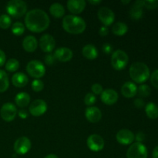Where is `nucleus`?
<instances>
[{
    "instance_id": "f257e3e1",
    "label": "nucleus",
    "mask_w": 158,
    "mask_h": 158,
    "mask_svg": "<svg viewBox=\"0 0 158 158\" xmlns=\"http://www.w3.org/2000/svg\"><path fill=\"white\" fill-rule=\"evenodd\" d=\"M50 19L49 15L42 9H32L26 12L25 24L26 28L32 32H40L46 30L49 26Z\"/></svg>"
},
{
    "instance_id": "f03ea898",
    "label": "nucleus",
    "mask_w": 158,
    "mask_h": 158,
    "mask_svg": "<svg viewBox=\"0 0 158 158\" xmlns=\"http://www.w3.org/2000/svg\"><path fill=\"white\" fill-rule=\"evenodd\" d=\"M86 27V22L83 18L75 15H67L63 19V28L70 34L83 33Z\"/></svg>"
},
{
    "instance_id": "7ed1b4c3",
    "label": "nucleus",
    "mask_w": 158,
    "mask_h": 158,
    "mask_svg": "<svg viewBox=\"0 0 158 158\" xmlns=\"http://www.w3.org/2000/svg\"><path fill=\"white\" fill-rule=\"evenodd\" d=\"M131 78L137 83H143L149 79L150 69L145 63L136 62L131 64L130 67Z\"/></svg>"
},
{
    "instance_id": "20e7f679",
    "label": "nucleus",
    "mask_w": 158,
    "mask_h": 158,
    "mask_svg": "<svg viewBox=\"0 0 158 158\" xmlns=\"http://www.w3.org/2000/svg\"><path fill=\"white\" fill-rule=\"evenodd\" d=\"M6 11L14 18H20L27 12V5L22 0H11L7 3Z\"/></svg>"
},
{
    "instance_id": "39448f33",
    "label": "nucleus",
    "mask_w": 158,
    "mask_h": 158,
    "mask_svg": "<svg viewBox=\"0 0 158 158\" xmlns=\"http://www.w3.org/2000/svg\"><path fill=\"white\" fill-rule=\"evenodd\" d=\"M129 62L128 55L121 49H117L113 52L111 56V65L116 70H122L125 69Z\"/></svg>"
},
{
    "instance_id": "423d86ee",
    "label": "nucleus",
    "mask_w": 158,
    "mask_h": 158,
    "mask_svg": "<svg viewBox=\"0 0 158 158\" xmlns=\"http://www.w3.org/2000/svg\"><path fill=\"white\" fill-rule=\"evenodd\" d=\"M26 71L30 77L40 80L46 73V68L40 60H32L26 66Z\"/></svg>"
},
{
    "instance_id": "0eeeda50",
    "label": "nucleus",
    "mask_w": 158,
    "mask_h": 158,
    "mask_svg": "<svg viewBox=\"0 0 158 158\" xmlns=\"http://www.w3.org/2000/svg\"><path fill=\"white\" fill-rule=\"evenodd\" d=\"M148 149L142 143H134L127 151V158H148Z\"/></svg>"
},
{
    "instance_id": "6e6552de",
    "label": "nucleus",
    "mask_w": 158,
    "mask_h": 158,
    "mask_svg": "<svg viewBox=\"0 0 158 158\" xmlns=\"http://www.w3.org/2000/svg\"><path fill=\"white\" fill-rule=\"evenodd\" d=\"M17 114V108L12 103H6L2 105L0 110V115L2 120L6 122H11L15 118Z\"/></svg>"
},
{
    "instance_id": "1a4fd4ad",
    "label": "nucleus",
    "mask_w": 158,
    "mask_h": 158,
    "mask_svg": "<svg viewBox=\"0 0 158 158\" xmlns=\"http://www.w3.org/2000/svg\"><path fill=\"white\" fill-rule=\"evenodd\" d=\"M86 144L89 149L94 152H99L104 148V140L98 134H91L86 140Z\"/></svg>"
},
{
    "instance_id": "9d476101",
    "label": "nucleus",
    "mask_w": 158,
    "mask_h": 158,
    "mask_svg": "<svg viewBox=\"0 0 158 158\" xmlns=\"http://www.w3.org/2000/svg\"><path fill=\"white\" fill-rule=\"evenodd\" d=\"M47 110V104L43 100H35L29 105V111L33 117H40Z\"/></svg>"
},
{
    "instance_id": "9b49d317",
    "label": "nucleus",
    "mask_w": 158,
    "mask_h": 158,
    "mask_svg": "<svg viewBox=\"0 0 158 158\" xmlns=\"http://www.w3.org/2000/svg\"><path fill=\"white\" fill-rule=\"evenodd\" d=\"M31 148V141L28 137H21L15 140L14 143V151L19 155L27 154Z\"/></svg>"
},
{
    "instance_id": "f8f14e48",
    "label": "nucleus",
    "mask_w": 158,
    "mask_h": 158,
    "mask_svg": "<svg viewBox=\"0 0 158 158\" xmlns=\"http://www.w3.org/2000/svg\"><path fill=\"white\" fill-rule=\"evenodd\" d=\"M97 16L104 26H109L114 23L115 19L114 12L107 7H101L98 10Z\"/></svg>"
},
{
    "instance_id": "ddd939ff",
    "label": "nucleus",
    "mask_w": 158,
    "mask_h": 158,
    "mask_svg": "<svg viewBox=\"0 0 158 158\" xmlns=\"http://www.w3.org/2000/svg\"><path fill=\"white\" fill-rule=\"evenodd\" d=\"M40 48L44 52L50 53L53 51L56 46V41L53 37L49 34H44L40 40Z\"/></svg>"
},
{
    "instance_id": "4468645a",
    "label": "nucleus",
    "mask_w": 158,
    "mask_h": 158,
    "mask_svg": "<svg viewBox=\"0 0 158 158\" xmlns=\"http://www.w3.org/2000/svg\"><path fill=\"white\" fill-rule=\"evenodd\" d=\"M117 142L122 145H130L135 139L134 133L127 129H122L117 132L116 135Z\"/></svg>"
},
{
    "instance_id": "2eb2a0df",
    "label": "nucleus",
    "mask_w": 158,
    "mask_h": 158,
    "mask_svg": "<svg viewBox=\"0 0 158 158\" xmlns=\"http://www.w3.org/2000/svg\"><path fill=\"white\" fill-rule=\"evenodd\" d=\"M119 98L118 94L117 91H115L113 89H106L102 92L100 99L101 101L106 105H111L115 104L117 102Z\"/></svg>"
},
{
    "instance_id": "dca6fc26",
    "label": "nucleus",
    "mask_w": 158,
    "mask_h": 158,
    "mask_svg": "<svg viewBox=\"0 0 158 158\" xmlns=\"http://www.w3.org/2000/svg\"><path fill=\"white\" fill-rule=\"evenodd\" d=\"M85 117L86 120L92 123H96L102 118V113L97 106H89L85 110Z\"/></svg>"
},
{
    "instance_id": "f3484780",
    "label": "nucleus",
    "mask_w": 158,
    "mask_h": 158,
    "mask_svg": "<svg viewBox=\"0 0 158 158\" xmlns=\"http://www.w3.org/2000/svg\"><path fill=\"white\" fill-rule=\"evenodd\" d=\"M73 51L67 47L58 48L54 52L56 60L63 63L70 61L73 58Z\"/></svg>"
},
{
    "instance_id": "a211bd4d",
    "label": "nucleus",
    "mask_w": 158,
    "mask_h": 158,
    "mask_svg": "<svg viewBox=\"0 0 158 158\" xmlns=\"http://www.w3.org/2000/svg\"><path fill=\"white\" fill-rule=\"evenodd\" d=\"M66 4L68 10L74 15L81 13L86 8V2L84 0H69Z\"/></svg>"
},
{
    "instance_id": "6ab92c4d",
    "label": "nucleus",
    "mask_w": 158,
    "mask_h": 158,
    "mask_svg": "<svg viewBox=\"0 0 158 158\" xmlns=\"http://www.w3.org/2000/svg\"><path fill=\"white\" fill-rule=\"evenodd\" d=\"M144 7L143 0H137L133 5L132 8L130 10V16L134 20H139L143 17V8Z\"/></svg>"
},
{
    "instance_id": "aec40b11",
    "label": "nucleus",
    "mask_w": 158,
    "mask_h": 158,
    "mask_svg": "<svg viewBox=\"0 0 158 158\" xmlns=\"http://www.w3.org/2000/svg\"><path fill=\"white\" fill-rule=\"evenodd\" d=\"M121 94L126 98H133L137 94V85L133 82H126L121 87Z\"/></svg>"
},
{
    "instance_id": "412c9836",
    "label": "nucleus",
    "mask_w": 158,
    "mask_h": 158,
    "mask_svg": "<svg viewBox=\"0 0 158 158\" xmlns=\"http://www.w3.org/2000/svg\"><path fill=\"white\" fill-rule=\"evenodd\" d=\"M23 47L26 52H33L38 47V42L33 35H28L25 37L23 41Z\"/></svg>"
},
{
    "instance_id": "4be33fe9",
    "label": "nucleus",
    "mask_w": 158,
    "mask_h": 158,
    "mask_svg": "<svg viewBox=\"0 0 158 158\" xmlns=\"http://www.w3.org/2000/svg\"><path fill=\"white\" fill-rule=\"evenodd\" d=\"M12 83L15 87H24L29 83V78L23 73H16L12 76Z\"/></svg>"
},
{
    "instance_id": "5701e85b",
    "label": "nucleus",
    "mask_w": 158,
    "mask_h": 158,
    "mask_svg": "<svg viewBox=\"0 0 158 158\" xmlns=\"http://www.w3.org/2000/svg\"><path fill=\"white\" fill-rule=\"evenodd\" d=\"M82 53H83V56L85 58L91 60H95L98 56V51H97V48L92 44L86 45L83 48Z\"/></svg>"
},
{
    "instance_id": "b1692460",
    "label": "nucleus",
    "mask_w": 158,
    "mask_h": 158,
    "mask_svg": "<svg viewBox=\"0 0 158 158\" xmlns=\"http://www.w3.org/2000/svg\"><path fill=\"white\" fill-rule=\"evenodd\" d=\"M15 102L19 107H26L30 103V96L26 92H21L15 97Z\"/></svg>"
},
{
    "instance_id": "393cba45",
    "label": "nucleus",
    "mask_w": 158,
    "mask_h": 158,
    "mask_svg": "<svg viewBox=\"0 0 158 158\" xmlns=\"http://www.w3.org/2000/svg\"><path fill=\"white\" fill-rule=\"evenodd\" d=\"M49 12L55 18H62L65 15V9L60 3H52L49 7Z\"/></svg>"
},
{
    "instance_id": "a878e982",
    "label": "nucleus",
    "mask_w": 158,
    "mask_h": 158,
    "mask_svg": "<svg viewBox=\"0 0 158 158\" xmlns=\"http://www.w3.org/2000/svg\"><path fill=\"white\" fill-rule=\"evenodd\" d=\"M145 112L150 119L158 118V106L153 102H150L145 106Z\"/></svg>"
},
{
    "instance_id": "bb28decb",
    "label": "nucleus",
    "mask_w": 158,
    "mask_h": 158,
    "mask_svg": "<svg viewBox=\"0 0 158 158\" xmlns=\"http://www.w3.org/2000/svg\"><path fill=\"white\" fill-rule=\"evenodd\" d=\"M127 26L126 23H122V22L116 23L112 28L113 33L116 35H118V36H122V35H125L127 32Z\"/></svg>"
},
{
    "instance_id": "cd10ccee",
    "label": "nucleus",
    "mask_w": 158,
    "mask_h": 158,
    "mask_svg": "<svg viewBox=\"0 0 158 158\" xmlns=\"http://www.w3.org/2000/svg\"><path fill=\"white\" fill-rule=\"evenodd\" d=\"M9 86V80L8 74L2 69H0V93H3L8 89Z\"/></svg>"
},
{
    "instance_id": "c85d7f7f",
    "label": "nucleus",
    "mask_w": 158,
    "mask_h": 158,
    "mask_svg": "<svg viewBox=\"0 0 158 158\" xmlns=\"http://www.w3.org/2000/svg\"><path fill=\"white\" fill-rule=\"evenodd\" d=\"M19 68V62L16 59H10L6 63V69L9 72L13 73Z\"/></svg>"
},
{
    "instance_id": "c756f323",
    "label": "nucleus",
    "mask_w": 158,
    "mask_h": 158,
    "mask_svg": "<svg viewBox=\"0 0 158 158\" xmlns=\"http://www.w3.org/2000/svg\"><path fill=\"white\" fill-rule=\"evenodd\" d=\"M11 29H12V32L14 35H17V36H19V35H22L24 33L25 26L20 22H16V23H15L12 25Z\"/></svg>"
},
{
    "instance_id": "7c9ffc66",
    "label": "nucleus",
    "mask_w": 158,
    "mask_h": 158,
    "mask_svg": "<svg viewBox=\"0 0 158 158\" xmlns=\"http://www.w3.org/2000/svg\"><path fill=\"white\" fill-rule=\"evenodd\" d=\"M11 25H12V19L9 15L6 14L0 15V28L6 29L10 27Z\"/></svg>"
},
{
    "instance_id": "2f4dec72",
    "label": "nucleus",
    "mask_w": 158,
    "mask_h": 158,
    "mask_svg": "<svg viewBox=\"0 0 158 158\" xmlns=\"http://www.w3.org/2000/svg\"><path fill=\"white\" fill-rule=\"evenodd\" d=\"M151 89L148 85L142 84L137 88V94L141 97H148L151 94Z\"/></svg>"
},
{
    "instance_id": "473e14b6",
    "label": "nucleus",
    "mask_w": 158,
    "mask_h": 158,
    "mask_svg": "<svg viewBox=\"0 0 158 158\" xmlns=\"http://www.w3.org/2000/svg\"><path fill=\"white\" fill-rule=\"evenodd\" d=\"M31 87L34 92H40L44 88V83L42 80H39V79H35L31 83Z\"/></svg>"
},
{
    "instance_id": "72a5a7b5",
    "label": "nucleus",
    "mask_w": 158,
    "mask_h": 158,
    "mask_svg": "<svg viewBox=\"0 0 158 158\" xmlns=\"http://www.w3.org/2000/svg\"><path fill=\"white\" fill-rule=\"evenodd\" d=\"M96 96L93 93H88L84 97V103L88 106H92L96 103Z\"/></svg>"
},
{
    "instance_id": "f704fd0d",
    "label": "nucleus",
    "mask_w": 158,
    "mask_h": 158,
    "mask_svg": "<svg viewBox=\"0 0 158 158\" xmlns=\"http://www.w3.org/2000/svg\"><path fill=\"white\" fill-rule=\"evenodd\" d=\"M143 5L148 9H154L158 7V0H145Z\"/></svg>"
},
{
    "instance_id": "c9c22d12",
    "label": "nucleus",
    "mask_w": 158,
    "mask_h": 158,
    "mask_svg": "<svg viewBox=\"0 0 158 158\" xmlns=\"http://www.w3.org/2000/svg\"><path fill=\"white\" fill-rule=\"evenodd\" d=\"M151 84L155 88L158 89V69H156L153 72L151 76Z\"/></svg>"
},
{
    "instance_id": "e433bc0d",
    "label": "nucleus",
    "mask_w": 158,
    "mask_h": 158,
    "mask_svg": "<svg viewBox=\"0 0 158 158\" xmlns=\"http://www.w3.org/2000/svg\"><path fill=\"white\" fill-rule=\"evenodd\" d=\"M91 89H92L93 94L95 95H99V94H101L102 92L103 91V86L102 85H100V83H94L92 86H91Z\"/></svg>"
},
{
    "instance_id": "4c0bfd02",
    "label": "nucleus",
    "mask_w": 158,
    "mask_h": 158,
    "mask_svg": "<svg viewBox=\"0 0 158 158\" xmlns=\"http://www.w3.org/2000/svg\"><path fill=\"white\" fill-rule=\"evenodd\" d=\"M44 60H45V63H46L48 66H52V65H53L54 63H56V61L54 55H52V54L51 53L47 54V55L45 56Z\"/></svg>"
},
{
    "instance_id": "58836bf2",
    "label": "nucleus",
    "mask_w": 158,
    "mask_h": 158,
    "mask_svg": "<svg viewBox=\"0 0 158 158\" xmlns=\"http://www.w3.org/2000/svg\"><path fill=\"white\" fill-rule=\"evenodd\" d=\"M102 49H103V52L105 54L109 55V54H110L113 52V46L110 43H105L103 46V47H102Z\"/></svg>"
},
{
    "instance_id": "ea45409f",
    "label": "nucleus",
    "mask_w": 158,
    "mask_h": 158,
    "mask_svg": "<svg viewBox=\"0 0 158 158\" xmlns=\"http://www.w3.org/2000/svg\"><path fill=\"white\" fill-rule=\"evenodd\" d=\"M134 106H135L137 108H142V107H143V106H144L145 103H144V101L142 100V99L137 98V99H136L135 100H134Z\"/></svg>"
},
{
    "instance_id": "a19ab883",
    "label": "nucleus",
    "mask_w": 158,
    "mask_h": 158,
    "mask_svg": "<svg viewBox=\"0 0 158 158\" xmlns=\"http://www.w3.org/2000/svg\"><path fill=\"white\" fill-rule=\"evenodd\" d=\"M135 140H137V143H141L145 140V134L143 132H139L136 134Z\"/></svg>"
},
{
    "instance_id": "79ce46f5",
    "label": "nucleus",
    "mask_w": 158,
    "mask_h": 158,
    "mask_svg": "<svg viewBox=\"0 0 158 158\" xmlns=\"http://www.w3.org/2000/svg\"><path fill=\"white\" fill-rule=\"evenodd\" d=\"M108 33H109V29H108L106 26H102L100 29V30H99V34L101 36H106V35H108Z\"/></svg>"
},
{
    "instance_id": "37998d69",
    "label": "nucleus",
    "mask_w": 158,
    "mask_h": 158,
    "mask_svg": "<svg viewBox=\"0 0 158 158\" xmlns=\"http://www.w3.org/2000/svg\"><path fill=\"white\" fill-rule=\"evenodd\" d=\"M6 54H5V52H3L2 49H0V67L2 66L3 65L5 64V63H6Z\"/></svg>"
},
{
    "instance_id": "c03bdc74",
    "label": "nucleus",
    "mask_w": 158,
    "mask_h": 158,
    "mask_svg": "<svg viewBox=\"0 0 158 158\" xmlns=\"http://www.w3.org/2000/svg\"><path fill=\"white\" fill-rule=\"evenodd\" d=\"M28 111L26 110H20L18 112L19 117L21 119H26L28 117Z\"/></svg>"
},
{
    "instance_id": "a18cd8bd",
    "label": "nucleus",
    "mask_w": 158,
    "mask_h": 158,
    "mask_svg": "<svg viewBox=\"0 0 158 158\" xmlns=\"http://www.w3.org/2000/svg\"><path fill=\"white\" fill-rule=\"evenodd\" d=\"M152 157L153 158H158V146L156 147L154 149L152 153Z\"/></svg>"
},
{
    "instance_id": "49530a36",
    "label": "nucleus",
    "mask_w": 158,
    "mask_h": 158,
    "mask_svg": "<svg viewBox=\"0 0 158 158\" xmlns=\"http://www.w3.org/2000/svg\"><path fill=\"white\" fill-rule=\"evenodd\" d=\"M89 3L91 5H94V6H96V5H99L100 3H101V1H100V0H96V1H94V0H89Z\"/></svg>"
},
{
    "instance_id": "de8ad7c7",
    "label": "nucleus",
    "mask_w": 158,
    "mask_h": 158,
    "mask_svg": "<svg viewBox=\"0 0 158 158\" xmlns=\"http://www.w3.org/2000/svg\"><path fill=\"white\" fill-rule=\"evenodd\" d=\"M44 158H59L55 154H49V155L46 156Z\"/></svg>"
},
{
    "instance_id": "09e8293b",
    "label": "nucleus",
    "mask_w": 158,
    "mask_h": 158,
    "mask_svg": "<svg viewBox=\"0 0 158 158\" xmlns=\"http://www.w3.org/2000/svg\"><path fill=\"white\" fill-rule=\"evenodd\" d=\"M129 0H127V1H121V3H123V4H128V3H130Z\"/></svg>"
}]
</instances>
